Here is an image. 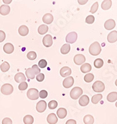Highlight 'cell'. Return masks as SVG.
<instances>
[{"label":"cell","instance_id":"4316f807","mask_svg":"<svg viewBox=\"0 0 117 124\" xmlns=\"http://www.w3.org/2000/svg\"><path fill=\"white\" fill-rule=\"evenodd\" d=\"M83 121L85 124H93L94 122V119L92 115H87L84 117Z\"/></svg>","mask_w":117,"mask_h":124},{"label":"cell","instance_id":"ac0fdd59","mask_svg":"<svg viewBox=\"0 0 117 124\" xmlns=\"http://www.w3.org/2000/svg\"><path fill=\"white\" fill-rule=\"evenodd\" d=\"M15 80L16 83H22L26 81V77L22 73H18L15 76Z\"/></svg>","mask_w":117,"mask_h":124},{"label":"cell","instance_id":"7dc6e473","mask_svg":"<svg viewBox=\"0 0 117 124\" xmlns=\"http://www.w3.org/2000/svg\"><path fill=\"white\" fill-rule=\"evenodd\" d=\"M115 85H116V86H117V79L116 80V81H115Z\"/></svg>","mask_w":117,"mask_h":124},{"label":"cell","instance_id":"60d3db41","mask_svg":"<svg viewBox=\"0 0 117 124\" xmlns=\"http://www.w3.org/2000/svg\"><path fill=\"white\" fill-rule=\"evenodd\" d=\"M36 79L39 82H42L45 79V75L43 73H39L36 77Z\"/></svg>","mask_w":117,"mask_h":124},{"label":"cell","instance_id":"1f68e13d","mask_svg":"<svg viewBox=\"0 0 117 124\" xmlns=\"http://www.w3.org/2000/svg\"><path fill=\"white\" fill-rule=\"evenodd\" d=\"M94 64L95 67H96L97 69H100L102 67V66H103L104 62L101 59H97L94 61Z\"/></svg>","mask_w":117,"mask_h":124},{"label":"cell","instance_id":"277c9868","mask_svg":"<svg viewBox=\"0 0 117 124\" xmlns=\"http://www.w3.org/2000/svg\"><path fill=\"white\" fill-rule=\"evenodd\" d=\"M93 90L96 93H101L105 90V85L102 81H96L93 84L92 86Z\"/></svg>","mask_w":117,"mask_h":124},{"label":"cell","instance_id":"44dd1931","mask_svg":"<svg viewBox=\"0 0 117 124\" xmlns=\"http://www.w3.org/2000/svg\"><path fill=\"white\" fill-rule=\"evenodd\" d=\"M67 110L65 108H60L57 111V115L60 119H63V118H65L67 116Z\"/></svg>","mask_w":117,"mask_h":124},{"label":"cell","instance_id":"4dcf8cb0","mask_svg":"<svg viewBox=\"0 0 117 124\" xmlns=\"http://www.w3.org/2000/svg\"><path fill=\"white\" fill-rule=\"evenodd\" d=\"M10 68V65L7 62H4L1 64V70L2 72H7Z\"/></svg>","mask_w":117,"mask_h":124},{"label":"cell","instance_id":"bcb514c9","mask_svg":"<svg viewBox=\"0 0 117 124\" xmlns=\"http://www.w3.org/2000/svg\"><path fill=\"white\" fill-rule=\"evenodd\" d=\"M87 0L86 1H78V3H79L80 5H84V4H85L86 2H87Z\"/></svg>","mask_w":117,"mask_h":124},{"label":"cell","instance_id":"f35d334b","mask_svg":"<svg viewBox=\"0 0 117 124\" xmlns=\"http://www.w3.org/2000/svg\"><path fill=\"white\" fill-rule=\"evenodd\" d=\"M47 64V62L45 59H42L38 63V65L40 68H45V67H46Z\"/></svg>","mask_w":117,"mask_h":124},{"label":"cell","instance_id":"2e32d148","mask_svg":"<svg viewBox=\"0 0 117 124\" xmlns=\"http://www.w3.org/2000/svg\"><path fill=\"white\" fill-rule=\"evenodd\" d=\"M47 121L49 124H56L58 121V119L55 114L51 113L47 116Z\"/></svg>","mask_w":117,"mask_h":124},{"label":"cell","instance_id":"8fae6325","mask_svg":"<svg viewBox=\"0 0 117 124\" xmlns=\"http://www.w3.org/2000/svg\"><path fill=\"white\" fill-rule=\"evenodd\" d=\"M107 40L109 43H115L117 41V31H113L111 32L107 36Z\"/></svg>","mask_w":117,"mask_h":124},{"label":"cell","instance_id":"681fc988","mask_svg":"<svg viewBox=\"0 0 117 124\" xmlns=\"http://www.w3.org/2000/svg\"><path fill=\"white\" fill-rule=\"evenodd\" d=\"M115 106H116V107H117V102H116V103H115Z\"/></svg>","mask_w":117,"mask_h":124},{"label":"cell","instance_id":"cb8c5ba5","mask_svg":"<svg viewBox=\"0 0 117 124\" xmlns=\"http://www.w3.org/2000/svg\"><path fill=\"white\" fill-rule=\"evenodd\" d=\"M92 69L91 64H90L89 63H85V64H83L82 66L80 67V70L82 71L83 73H87L88 72H90V71Z\"/></svg>","mask_w":117,"mask_h":124},{"label":"cell","instance_id":"e575fe53","mask_svg":"<svg viewBox=\"0 0 117 124\" xmlns=\"http://www.w3.org/2000/svg\"><path fill=\"white\" fill-rule=\"evenodd\" d=\"M36 57H37L36 53L33 51L29 52V53H28L27 54L28 59H29V60H35V59L36 58Z\"/></svg>","mask_w":117,"mask_h":124},{"label":"cell","instance_id":"e0dca14e","mask_svg":"<svg viewBox=\"0 0 117 124\" xmlns=\"http://www.w3.org/2000/svg\"><path fill=\"white\" fill-rule=\"evenodd\" d=\"M43 22L46 24H50L53 21V16L51 14H46L43 16Z\"/></svg>","mask_w":117,"mask_h":124},{"label":"cell","instance_id":"d6986e66","mask_svg":"<svg viewBox=\"0 0 117 124\" xmlns=\"http://www.w3.org/2000/svg\"><path fill=\"white\" fill-rule=\"evenodd\" d=\"M18 32H19V35L22 36H25L29 33V29L25 25H22L19 28Z\"/></svg>","mask_w":117,"mask_h":124},{"label":"cell","instance_id":"7a4b0ae2","mask_svg":"<svg viewBox=\"0 0 117 124\" xmlns=\"http://www.w3.org/2000/svg\"><path fill=\"white\" fill-rule=\"evenodd\" d=\"M83 92V90L80 87H76L73 88L70 91V97L73 100H77L82 95Z\"/></svg>","mask_w":117,"mask_h":124},{"label":"cell","instance_id":"83f0119b","mask_svg":"<svg viewBox=\"0 0 117 124\" xmlns=\"http://www.w3.org/2000/svg\"><path fill=\"white\" fill-rule=\"evenodd\" d=\"M102 98V95L101 94H95L91 98V102L93 104H97Z\"/></svg>","mask_w":117,"mask_h":124},{"label":"cell","instance_id":"b9f144b4","mask_svg":"<svg viewBox=\"0 0 117 124\" xmlns=\"http://www.w3.org/2000/svg\"><path fill=\"white\" fill-rule=\"evenodd\" d=\"M6 38V35L3 31H0V43L2 42Z\"/></svg>","mask_w":117,"mask_h":124},{"label":"cell","instance_id":"7c38bea8","mask_svg":"<svg viewBox=\"0 0 117 124\" xmlns=\"http://www.w3.org/2000/svg\"><path fill=\"white\" fill-rule=\"evenodd\" d=\"M115 22L114 19H108L107 21H105V23H104V28L107 29V30H112L115 27Z\"/></svg>","mask_w":117,"mask_h":124},{"label":"cell","instance_id":"836d02e7","mask_svg":"<svg viewBox=\"0 0 117 124\" xmlns=\"http://www.w3.org/2000/svg\"><path fill=\"white\" fill-rule=\"evenodd\" d=\"M57 105H58V104H57V102L55 100H52V101H50L48 104L49 108L50 109H55V108H57Z\"/></svg>","mask_w":117,"mask_h":124},{"label":"cell","instance_id":"5b68a950","mask_svg":"<svg viewBox=\"0 0 117 124\" xmlns=\"http://www.w3.org/2000/svg\"><path fill=\"white\" fill-rule=\"evenodd\" d=\"M27 97L31 100H36L39 98V91L36 88H30L27 92Z\"/></svg>","mask_w":117,"mask_h":124},{"label":"cell","instance_id":"52a82bcc","mask_svg":"<svg viewBox=\"0 0 117 124\" xmlns=\"http://www.w3.org/2000/svg\"><path fill=\"white\" fill-rule=\"evenodd\" d=\"M46 107H47V104H46V101H45L44 100H41V101H39L36 104V110L38 112L42 113L46 110Z\"/></svg>","mask_w":117,"mask_h":124},{"label":"cell","instance_id":"9c48e42d","mask_svg":"<svg viewBox=\"0 0 117 124\" xmlns=\"http://www.w3.org/2000/svg\"><path fill=\"white\" fill-rule=\"evenodd\" d=\"M74 84V78L73 77H68L63 80V87L66 88H70Z\"/></svg>","mask_w":117,"mask_h":124},{"label":"cell","instance_id":"ffe728a7","mask_svg":"<svg viewBox=\"0 0 117 124\" xmlns=\"http://www.w3.org/2000/svg\"><path fill=\"white\" fill-rule=\"evenodd\" d=\"M10 12V7L7 5H2L0 7V14L2 15H7Z\"/></svg>","mask_w":117,"mask_h":124},{"label":"cell","instance_id":"5bb4252c","mask_svg":"<svg viewBox=\"0 0 117 124\" xmlns=\"http://www.w3.org/2000/svg\"><path fill=\"white\" fill-rule=\"evenodd\" d=\"M3 50L7 54H11L14 50V46L12 43H7L4 45Z\"/></svg>","mask_w":117,"mask_h":124},{"label":"cell","instance_id":"484cf974","mask_svg":"<svg viewBox=\"0 0 117 124\" xmlns=\"http://www.w3.org/2000/svg\"><path fill=\"white\" fill-rule=\"evenodd\" d=\"M49 28L47 25H41L38 28V33L40 35H44L46 33H47L48 31Z\"/></svg>","mask_w":117,"mask_h":124},{"label":"cell","instance_id":"9a60e30c","mask_svg":"<svg viewBox=\"0 0 117 124\" xmlns=\"http://www.w3.org/2000/svg\"><path fill=\"white\" fill-rule=\"evenodd\" d=\"M89 97L86 95H84L80 97L79 101H78V102H79V104L81 106L85 107L88 105V103H89Z\"/></svg>","mask_w":117,"mask_h":124},{"label":"cell","instance_id":"8d00e7d4","mask_svg":"<svg viewBox=\"0 0 117 124\" xmlns=\"http://www.w3.org/2000/svg\"><path fill=\"white\" fill-rule=\"evenodd\" d=\"M98 2H95L91 7V9H90V13H92L94 14L95 12H96V11L98 10Z\"/></svg>","mask_w":117,"mask_h":124},{"label":"cell","instance_id":"7bdbcfd3","mask_svg":"<svg viewBox=\"0 0 117 124\" xmlns=\"http://www.w3.org/2000/svg\"><path fill=\"white\" fill-rule=\"evenodd\" d=\"M2 124H12V121L9 118H5L2 121Z\"/></svg>","mask_w":117,"mask_h":124},{"label":"cell","instance_id":"4fadbf2b","mask_svg":"<svg viewBox=\"0 0 117 124\" xmlns=\"http://www.w3.org/2000/svg\"><path fill=\"white\" fill-rule=\"evenodd\" d=\"M60 74L63 77H66L70 76L71 74V70L70 67L64 66L60 69Z\"/></svg>","mask_w":117,"mask_h":124},{"label":"cell","instance_id":"74e56055","mask_svg":"<svg viewBox=\"0 0 117 124\" xmlns=\"http://www.w3.org/2000/svg\"><path fill=\"white\" fill-rule=\"evenodd\" d=\"M28 88V84L27 83L25 82H22V83H21L19 85V86H18V88H19V90H21V91H24L26 89V88Z\"/></svg>","mask_w":117,"mask_h":124},{"label":"cell","instance_id":"ab89813d","mask_svg":"<svg viewBox=\"0 0 117 124\" xmlns=\"http://www.w3.org/2000/svg\"><path fill=\"white\" fill-rule=\"evenodd\" d=\"M47 95H48L47 92L46 91V90H42V91H40V93H39V96L40 97V98H43V99L46 98V97H47Z\"/></svg>","mask_w":117,"mask_h":124},{"label":"cell","instance_id":"30bf717a","mask_svg":"<svg viewBox=\"0 0 117 124\" xmlns=\"http://www.w3.org/2000/svg\"><path fill=\"white\" fill-rule=\"evenodd\" d=\"M85 61L86 57L83 54H77L74 57V62L76 64H77V65H81V64H83Z\"/></svg>","mask_w":117,"mask_h":124},{"label":"cell","instance_id":"3957f363","mask_svg":"<svg viewBox=\"0 0 117 124\" xmlns=\"http://www.w3.org/2000/svg\"><path fill=\"white\" fill-rule=\"evenodd\" d=\"M14 87L10 84H5L1 88V91L4 95H10L13 93Z\"/></svg>","mask_w":117,"mask_h":124},{"label":"cell","instance_id":"d6a6232c","mask_svg":"<svg viewBox=\"0 0 117 124\" xmlns=\"http://www.w3.org/2000/svg\"><path fill=\"white\" fill-rule=\"evenodd\" d=\"M94 76L93 74L91 73H88V74H87L86 75L84 76V81L87 83H90L94 80Z\"/></svg>","mask_w":117,"mask_h":124},{"label":"cell","instance_id":"ee69618b","mask_svg":"<svg viewBox=\"0 0 117 124\" xmlns=\"http://www.w3.org/2000/svg\"><path fill=\"white\" fill-rule=\"evenodd\" d=\"M32 69L35 71L36 75V74H39L40 72V69L38 67V66L36 65V64H35V65H33V66H32Z\"/></svg>","mask_w":117,"mask_h":124},{"label":"cell","instance_id":"f546056e","mask_svg":"<svg viewBox=\"0 0 117 124\" xmlns=\"http://www.w3.org/2000/svg\"><path fill=\"white\" fill-rule=\"evenodd\" d=\"M34 119L31 115H27L23 118V122L25 124H32L33 123Z\"/></svg>","mask_w":117,"mask_h":124},{"label":"cell","instance_id":"f6af8a7d","mask_svg":"<svg viewBox=\"0 0 117 124\" xmlns=\"http://www.w3.org/2000/svg\"><path fill=\"white\" fill-rule=\"evenodd\" d=\"M66 124H77V122L74 119H69L66 122Z\"/></svg>","mask_w":117,"mask_h":124},{"label":"cell","instance_id":"ba28073f","mask_svg":"<svg viewBox=\"0 0 117 124\" xmlns=\"http://www.w3.org/2000/svg\"><path fill=\"white\" fill-rule=\"evenodd\" d=\"M43 44L45 47H50L53 44V39L50 35H46L43 39Z\"/></svg>","mask_w":117,"mask_h":124},{"label":"cell","instance_id":"603a6c76","mask_svg":"<svg viewBox=\"0 0 117 124\" xmlns=\"http://www.w3.org/2000/svg\"><path fill=\"white\" fill-rule=\"evenodd\" d=\"M112 1L111 0H104L101 4V8L104 10H108L111 7Z\"/></svg>","mask_w":117,"mask_h":124},{"label":"cell","instance_id":"d590c367","mask_svg":"<svg viewBox=\"0 0 117 124\" xmlns=\"http://www.w3.org/2000/svg\"><path fill=\"white\" fill-rule=\"evenodd\" d=\"M94 21H95V18L93 15H88L86 19V22L88 24H92L94 23Z\"/></svg>","mask_w":117,"mask_h":124},{"label":"cell","instance_id":"d4e9b609","mask_svg":"<svg viewBox=\"0 0 117 124\" xmlns=\"http://www.w3.org/2000/svg\"><path fill=\"white\" fill-rule=\"evenodd\" d=\"M107 99L109 102H115L117 100V92H112L110 93L108 95H107Z\"/></svg>","mask_w":117,"mask_h":124},{"label":"cell","instance_id":"8992f818","mask_svg":"<svg viewBox=\"0 0 117 124\" xmlns=\"http://www.w3.org/2000/svg\"><path fill=\"white\" fill-rule=\"evenodd\" d=\"M77 33L75 32H71L68 33V35L66 36V41L69 43H75L77 39Z\"/></svg>","mask_w":117,"mask_h":124},{"label":"cell","instance_id":"f1b7e54d","mask_svg":"<svg viewBox=\"0 0 117 124\" xmlns=\"http://www.w3.org/2000/svg\"><path fill=\"white\" fill-rule=\"evenodd\" d=\"M70 45L67 43V44L63 45V46H62L60 49V51H61L62 54H66L70 52Z\"/></svg>","mask_w":117,"mask_h":124},{"label":"cell","instance_id":"6da1fadb","mask_svg":"<svg viewBox=\"0 0 117 124\" xmlns=\"http://www.w3.org/2000/svg\"><path fill=\"white\" fill-rule=\"evenodd\" d=\"M101 52V46L100 43L97 42H95L90 45L89 47V52L93 56H97L100 54Z\"/></svg>","mask_w":117,"mask_h":124},{"label":"cell","instance_id":"7402d4cb","mask_svg":"<svg viewBox=\"0 0 117 124\" xmlns=\"http://www.w3.org/2000/svg\"><path fill=\"white\" fill-rule=\"evenodd\" d=\"M25 74L27 78L29 79H34L36 75L35 71L32 68H28L25 71Z\"/></svg>","mask_w":117,"mask_h":124},{"label":"cell","instance_id":"c3c4849f","mask_svg":"<svg viewBox=\"0 0 117 124\" xmlns=\"http://www.w3.org/2000/svg\"><path fill=\"white\" fill-rule=\"evenodd\" d=\"M4 2H11V1H4Z\"/></svg>","mask_w":117,"mask_h":124}]
</instances>
